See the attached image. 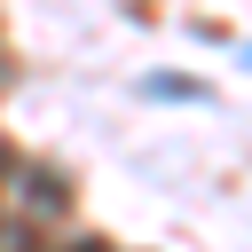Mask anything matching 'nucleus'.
<instances>
[{
  "instance_id": "nucleus-2",
  "label": "nucleus",
  "mask_w": 252,
  "mask_h": 252,
  "mask_svg": "<svg viewBox=\"0 0 252 252\" xmlns=\"http://www.w3.org/2000/svg\"><path fill=\"white\" fill-rule=\"evenodd\" d=\"M236 55H244V71H252V39H244V47H236Z\"/></svg>"
},
{
  "instance_id": "nucleus-1",
  "label": "nucleus",
  "mask_w": 252,
  "mask_h": 252,
  "mask_svg": "<svg viewBox=\"0 0 252 252\" xmlns=\"http://www.w3.org/2000/svg\"><path fill=\"white\" fill-rule=\"evenodd\" d=\"M150 102H205V79H181V71H150L142 79Z\"/></svg>"
}]
</instances>
